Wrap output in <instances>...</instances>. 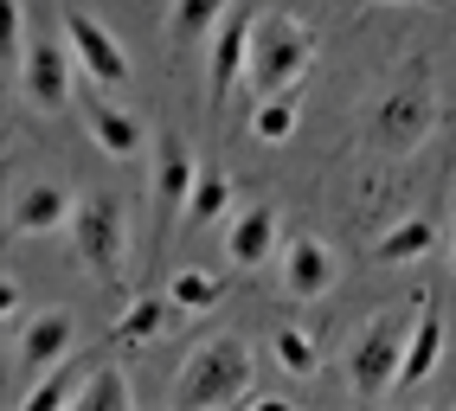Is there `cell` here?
<instances>
[{
  "label": "cell",
  "mask_w": 456,
  "mask_h": 411,
  "mask_svg": "<svg viewBox=\"0 0 456 411\" xmlns=\"http://www.w3.org/2000/svg\"><path fill=\"white\" fill-rule=\"evenodd\" d=\"M225 206H232V181H225V173H212V167H200L193 199H187V219H193V225H212Z\"/></svg>",
  "instance_id": "obj_21"
},
{
  "label": "cell",
  "mask_w": 456,
  "mask_h": 411,
  "mask_svg": "<svg viewBox=\"0 0 456 411\" xmlns=\"http://www.w3.org/2000/svg\"><path fill=\"white\" fill-rule=\"evenodd\" d=\"M71 213H77V199L58 181H39V187H26L13 199V231H20V238H45V231H58Z\"/></svg>",
  "instance_id": "obj_13"
},
{
  "label": "cell",
  "mask_w": 456,
  "mask_h": 411,
  "mask_svg": "<svg viewBox=\"0 0 456 411\" xmlns=\"http://www.w3.org/2000/svg\"><path fill=\"white\" fill-rule=\"evenodd\" d=\"M225 13H232V0H174L167 33H174V39H200V33H212Z\"/></svg>",
  "instance_id": "obj_20"
},
{
  "label": "cell",
  "mask_w": 456,
  "mask_h": 411,
  "mask_svg": "<svg viewBox=\"0 0 456 411\" xmlns=\"http://www.w3.org/2000/svg\"><path fill=\"white\" fill-rule=\"evenodd\" d=\"M193 181H200V167L187 155V141H180L174 129H161L155 135V245H167V231L187 219Z\"/></svg>",
  "instance_id": "obj_6"
},
{
  "label": "cell",
  "mask_w": 456,
  "mask_h": 411,
  "mask_svg": "<svg viewBox=\"0 0 456 411\" xmlns=\"http://www.w3.org/2000/svg\"><path fill=\"white\" fill-rule=\"evenodd\" d=\"M58 26H65V45H71V58H77V71L97 84V91H116V84L129 77V58H123V45H116V33H110L103 20H90V13L71 7Z\"/></svg>",
  "instance_id": "obj_7"
},
{
  "label": "cell",
  "mask_w": 456,
  "mask_h": 411,
  "mask_svg": "<svg viewBox=\"0 0 456 411\" xmlns=\"http://www.w3.org/2000/svg\"><path fill=\"white\" fill-rule=\"evenodd\" d=\"M77 405L84 411H129L135 405V392H129V379H123V367H97L84 379V392H77Z\"/></svg>",
  "instance_id": "obj_19"
},
{
  "label": "cell",
  "mask_w": 456,
  "mask_h": 411,
  "mask_svg": "<svg viewBox=\"0 0 456 411\" xmlns=\"http://www.w3.org/2000/svg\"><path fill=\"white\" fill-rule=\"evenodd\" d=\"M0 58H7V65L26 58V7H20V0L0 7Z\"/></svg>",
  "instance_id": "obj_25"
},
{
  "label": "cell",
  "mask_w": 456,
  "mask_h": 411,
  "mask_svg": "<svg viewBox=\"0 0 456 411\" xmlns=\"http://www.w3.org/2000/svg\"><path fill=\"white\" fill-rule=\"evenodd\" d=\"M84 129H90V141H97L110 161H135L142 155V123L129 109H116L110 97H97V91L84 97Z\"/></svg>",
  "instance_id": "obj_11"
},
{
  "label": "cell",
  "mask_w": 456,
  "mask_h": 411,
  "mask_svg": "<svg viewBox=\"0 0 456 411\" xmlns=\"http://www.w3.org/2000/svg\"><path fill=\"white\" fill-rule=\"evenodd\" d=\"M0 315H20V289H13V277L0 283Z\"/></svg>",
  "instance_id": "obj_26"
},
{
  "label": "cell",
  "mask_w": 456,
  "mask_h": 411,
  "mask_svg": "<svg viewBox=\"0 0 456 411\" xmlns=\"http://www.w3.org/2000/svg\"><path fill=\"white\" fill-rule=\"evenodd\" d=\"M277 367L289 373V379H309L322 360H315V341L302 334V328H277Z\"/></svg>",
  "instance_id": "obj_24"
},
{
  "label": "cell",
  "mask_w": 456,
  "mask_h": 411,
  "mask_svg": "<svg viewBox=\"0 0 456 411\" xmlns=\"http://www.w3.org/2000/svg\"><path fill=\"white\" fill-rule=\"evenodd\" d=\"M431 245H437V225L431 219H405V225H392L386 238L373 245V257L379 263H405V257H424Z\"/></svg>",
  "instance_id": "obj_17"
},
{
  "label": "cell",
  "mask_w": 456,
  "mask_h": 411,
  "mask_svg": "<svg viewBox=\"0 0 456 411\" xmlns=\"http://www.w3.org/2000/svg\"><path fill=\"white\" fill-rule=\"evenodd\" d=\"M411 321H418V309H411V315L386 309L379 321H367V334L354 341V354H347V379H354V392H360V399H386L392 386H399Z\"/></svg>",
  "instance_id": "obj_3"
},
{
  "label": "cell",
  "mask_w": 456,
  "mask_h": 411,
  "mask_svg": "<svg viewBox=\"0 0 456 411\" xmlns=\"http://www.w3.org/2000/svg\"><path fill=\"white\" fill-rule=\"evenodd\" d=\"M20 77H26V97L33 109H58L71 97V45H52V39H33L20 58Z\"/></svg>",
  "instance_id": "obj_9"
},
{
  "label": "cell",
  "mask_w": 456,
  "mask_h": 411,
  "mask_svg": "<svg viewBox=\"0 0 456 411\" xmlns=\"http://www.w3.org/2000/svg\"><path fill=\"white\" fill-rule=\"evenodd\" d=\"M251 33H257V7L245 0V7H232L225 20H219V33H212V97H232V84H238V71L251 65Z\"/></svg>",
  "instance_id": "obj_8"
},
{
  "label": "cell",
  "mask_w": 456,
  "mask_h": 411,
  "mask_svg": "<svg viewBox=\"0 0 456 411\" xmlns=\"http://www.w3.org/2000/svg\"><path fill=\"white\" fill-rule=\"evenodd\" d=\"M431 129H437V97H431L424 65H411V71L379 97V109H373V141H379L386 155H411Z\"/></svg>",
  "instance_id": "obj_4"
},
{
  "label": "cell",
  "mask_w": 456,
  "mask_h": 411,
  "mask_svg": "<svg viewBox=\"0 0 456 411\" xmlns=\"http://www.w3.org/2000/svg\"><path fill=\"white\" fill-rule=\"evenodd\" d=\"M444 360V321H437V302L418 296V321H411V341H405V367H399V386H424Z\"/></svg>",
  "instance_id": "obj_14"
},
{
  "label": "cell",
  "mask_w": 456,
  "mask_h": 411,
  "mask_svg": "<svg viewBox=\"0 0 456 411\" xmlns=\"http://www.w3.org/2000/svg\"><path fill=\"white\" fill-rule=\"evenodd\" d=\"M251 135H257V141H289V135H296V91L264 97L257 116H251Z\"/></svg>",
  "instance_id": "obj_22"
},
{
  "label": "cell",
  "mask_w": 456,
  "mask_h": 411,
  "mask_svg": "<svg viewBox=\"0 0 456 411\" xmlns=\"http://www.w3.org/2000/svg\"><path fill=\"white\" fill-rule=\"evenodd\" d=\"M167 315H174V296L161 302V296H142V302H129L123 315H116V341H155L161 328H167Z\"/></svg>",
  "instance_id": "obj_18"
},
{
  "label": "cell",
  "mask_w": 456,
  "mask_h": 411,
  "mask_svg": "<svg viewBox=\"0 0 456 411\" xmlns=\"http://www.w3.org/2000/svg\"><path fill=\"white\" fill-rule=\"evenodd\" d=\"M315 58V33L289 13H257V33H251V91L257 97H283L302 91V71Z\"/></svg>",
  "instance_id": "obj_2"
},
{
  "label": "cell",
  "mask_w": 456,
  "mask_h": 411,
  "mask_svg": "<svg viewBox=\"0 0 456 411\" xmlns=\"http://www.w3.org/2000/svg\"><path fill=\"white\" fill-rule=\"evenodd\" d=\"M71 231H77L84 270H97L103 283L123 277V245H129V206L123 199H116V193H90L71 213Z\"/></svg>",
  "instance_id": "obj_5"
},
{
  "label": "cell",
  "mask_w": 456,
  "mask_h": 411,
  "mask_svg": "<svg viewBox=\"0 0 456 411\" xmlns=\"http://www.w3.org/2000/svg\"><path fill=\"white\" fill-rule=\"evenodd\" d=\"M77 392H84L77 367H71V360H58V367H45V379H39L33 392H20V411H58V405H77Z\"/></svg>",
  "instance_id": "obj_16"
},
{
  "label": "cell",
  "mask_w": 456,
  "mask_h": 411,
  "mask_svg": "<svg viewBox=\"0 0 456 411\" xmlns=\"http://www.w3.org/2000/svg\"><path fill=\"white\" fill-rule=\"evenodd\" d=\"M167 296H174V309H193V315H200V309H212V302L225 296V283H219V277H206V270H180Z\"/></svg>",
  "instance_id": "obj_23"
},
{
  "label": "cell",
  "mask_w": 456,
  "mask_h": 411,
  "mask_svg": "<svg viewBox=\"0 0 456 411\" xmlns=\"http://www.w3.org/2000/svg\"><path fill=\"white\" fill-rule=\"evenodd\" d=\"M251 373H257V360H251V341L245 334H212V341H200L187 360H180V373H174V405L180 411H212V405H238L251 392Z\"/></svg>",
  "instance_id": "obj_1"
},
{
  "label": "cell",
  "mask_w": 456,
  "mask_h": 411,
  "mask_svg": "<svg viewBox=\"0 0 456 411\" xmlns=\"http://www.w3.org/2000/svg\"><path fill=\"white\" fill-rule=\"evenodd\" d=\"M71 341H77V321H71L65 309H45V315L33 321V328L20 334V360L45 373V367H58V360L71 354Z\"/></svg>",
  "instance_id": "obj_15"
},
{
  "label": "cell",
  "mask_w": 456,
  "mask_h": 411,
  "mask_svg": "<svg viewBox=\"0 0 456 411\" xmlns=\"http://www.w3.org/2000/svg\"><path fill=\"white\" fill-rule=\"evenodd\" d=\"M334 270H341V263H334V251L322 238H296L283 251V289H289L296 302H322L328 289H334Z\"/></svg>",
  "instance_id": "obj_10"
},
{
  "label": "cell",
  "mask_w": 456,
  "mask_h": 411,
  "mask_svg": "<svg viewBox=\"0 0 456 411\" xmlns=\"http://www.w3.org/2000/svg\"><path fill=\"white\" fill-rule=\"evenodd\" d=\"M270 251H277V206H238V219L225 225V257L257 270Z\"/></svg>",
  "instance_id": "obj_12"
}]
</instances>
